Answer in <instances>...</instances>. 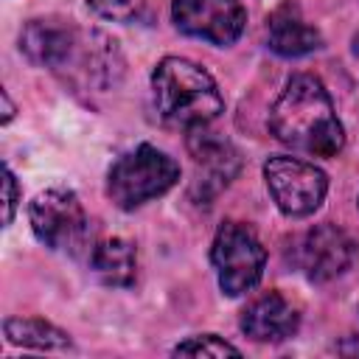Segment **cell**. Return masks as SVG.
Returning <instances> with one entry per match:
<instances>
[{"mask_svg": "<svg viewBox=\"0 0 359 359\" xmlns=\"http://www.w3.org/2000/svg\"><path fill=\"white\" fill-rule=\"evenodd\" d=\"M269 132L289 149L311 157H334L345 146L342 123L320 79L300 73L286 81L269 109Z\"/></svg>", "mask_w": 359, "mask_h": 359, "instance_id": "6da1fadb", "label": "cell"}, {"mask_svg": "<svg viewBox=\"0 0 359 359\" xmlns=\"http://www.w3.org/2000/svg\"><path fill=\"white\" fill-rule=\"evenodd\" d=\"M151 95L160 118L168 126L196 129L216 121L224 109V98L213 76L191 59L165 56L151 73Z\"/></svg>", "mask_w": 359, "mask_h": 359, "instance_id": "7a4b0ae2", "label": "cell"}, {"mask_svg": "<svg viewBox=\"0 0 359 359\" xmlns=\"http://www.w3.org/2000/svg\"><path fill=\"white\" fill-rule=\"evenodd\" d=\"M180 180V165L160 149L140 143L137 149L121 154L109 174H107V194L121 210H135L157 196H163L168 188H174Z\"/></svg>", "mask_w": 359, "mask_h": 359, "instance_id": "3957f363", "label": "cell"}, {"mask_svg": "<svg viewBox=\"0 0 359 359\" xmlns=\"http://www.w3.org/2000/svg\"><path fill=\"white\" fill-rule=\"evenodd\" d=\"M28 219L34 236L59 252L84 255L90 247V219L84 213L81 199L70 188H48L39 191L28 205Z\"/></svg>", "mask_w": 359, "mask_h": 359, "instance_id": "277c9868", "label": "cell"}, {"mask_svg": "<svg viewBox=\"0 0 359 359\" xmlns=\"http://www.w3.org/2000/svg\"><path fill=\"white\" fill-rule=\"evenodd\" d=\"M210 261L219 275V289L227 297H238L258 286L266 264V250L252 233V227L241 222H224L216 230Z\"/></svg>", "mask_w": 359, "mask_h": 359, "instance_id": "5b68a950", "label": "cell"}, {"mask_svg": "<svg viewBox=\"0 0 359 359\" xmlns=\"http://www.w3.org/2000/svg\"><path fill=\"white\" fill-rule=\"evenodd\" d=\"M264 180L280 213L292 219L311 216L328 191V180L314 163L286 154H275L264 163Z\"/></svg>", "mask_w": 359, "mask_h": 359, "instance_id": "8992f818", "label": "cell"}, {"mask_svg": "<svg viewBox=\"0 0 359 359\" xmlns=\"http://www.w3.org/2000/svg\"><path fill=\"white\" fill-rule=\"evenodd\" d=\"M289 258L309 280L323 283V280L342 275L353 264L356 244L337 224H317L306 230L300 238H294Z\"/></svg>", "mask_w": 359, "mask_h": 359, "instance_id": "52a82bcc", "label": "cell"}, {"mask_svg": "<svg viewBox=\"0 0 359 359\" xmlns=\"http://www.w3.org/2000/svg\"><path fill=\"white\" fill-rule=\"evenodd\" d=\"M171 17L182 34L219 48L233 45L247 25V11L238 0H174Z\"/></svg>", "mask_w": 359, "mask_h": 359, "instance_id": "ba28073f", "label": "cell"}, {"mask_svg": "<svg viewBox=\"0 0 359 359\" xmlns=\"http://www.w3.org/2000/svg\"><path fill=\"white\" fill-rule=\"evenodd\" d=\"M70 62L79 65L84 81L90 87H95V90H112V87H118V81L123 76L121 48L104 31H79V39H76Z\"/></svg>", "mask_w": 359, "mask_h": 359, "instance_id": "9c48e42d", "label": "cell"}, {"mask_svg": "<svg viewBox=\"0 0 359 359\" xmlns=\"http://www.w3.org/2000/svg\"><path fill=\"white\" fill-rule=\"evenodd\" d=\"M79 31L65 20H28L20 34V50L42 67H65L73 56Z\"/></svg>", "mask_w": 359, "mask_h": 359, "instance_id": "30bf717a", "label": "cell"}, {"mask_svg": "<svg viewBox=\"0 0 359 359\" xmlns=\"http://www.w3.org/2000/svg\"><path fill=\"white\" fill-rule=\"evenodd\" d=\"M297 325L300 314L280 292H266L255 297L241 314V331L255 342H280L292 337Z\"/></svg>", "mask_w": 359, "mask_h": 359, "instance_id": "8fae6325", "label": "cell"}, {"mask_svg": "<svg viewBox=\"0 0 359 359\" xmlns=\"http://www.w3.org/2000/svg\"><path fill=\"white\" fill-rule=\"evenodd\" d=\"M266 42L278 56L297 59V56L317 50L323 45V36L314 25L303 20L300 8L292 0H286L266 20Z\"/></svg>", "mask_w": 359, "mask_h": 359, "instance_id": "7c38bea8", "label": "cell"}, {"mask_svg": "<svg viewBox=\"0 0 359 359\" xmlns=\"http://www.w3.org/2000/svg\"><path fill=\"white\" fill-rule=\"evenodd\" d=\"M188 151L196 165L208 168L219 182H230V177L238 171V151L233 149V143L219 132H210L208 126L188 129Z\"/></svg>", "mask_w": 359, "mask_h": 359, "instance_id": "4fadbf2b", "label": "cell"}, {"mask_svg": "<svg viewBox=\"0 0 359 359\" xmlns=\"http://www.w3.org/2000/svg\"><path fill=\"white\" fill-rule=\"evenodd\" d=\"M90 266L107 286H132L135 283V247L126 238H107L90 252Z\"/></svg>", "mask_w": 359, "mask_h": 359, "instance_id": "5bb4252c", "label": "cell"}, {"mask_svg": "<svg viewBox=\"0 0 359 359\" xmlns=\"http://www.w3.org/2000/svg\"><path fill=\"white\" fill-rule=\"evenodd\" d=\"M3 331L8 342L36 348V351H67L70 339L62 328L45 323V320H22V317H8L3 323Z\"/></svg>", "mask_w": 359, "mask_h": 359, "instance_id": "9a60e30c", "label": "cell"}, {"mask_svg": "<svg viewBox=\"0 0 359 359\" xmlns=\"http://www.w3.org/2000/svg\"><path fill=\"white\" fill-rule=\"evenodd\" d=\"M87 6L104 17V20H112V22H140L146 20V3L143 0H87Z\"/></svg>", "mask_w": 359, "mask_h": 359, "instance_id": "2e32d148", "label": "cell"}, {"mask_svg": "<svg viewBox=\"0 0 359 359\" xmlns=\"http://www.w3.org/2000/svg\"><path fill=\"white\" fill-rule=\"evenodd\" d=\"M177 356H241V351L224 339H219L216 334H202V337H191L185 342H180L174 348Z\"/></svg>", "mask_w": 359, "mask_h": 359, "instance_id": "e0dca14e", "label": "cell"}, {"mask_svg": "<svg viewBox=\"0 0 359 359\" xmlns=\"http://www.w3.org/2000/svg\"><path fill=\"white\" fill-rule=\"evenodd\" d=\"M3 194H6L3 196V224H11L17 202H20V188H17V180L8 165H3Z\"/></svg>", "mask_w": 359, "mask_h": 359, "instance_id": "ac0fdd59", "label": "cell"}, {"mask_svg": "<svg viewBox=\"0 0 359 359\" xmlns=\"http://www.w3.org/2000/svg\"><path fill=\"white\" fill-rule=\"evenodd\" d=\"M0 98H3V123H8V121H11V115H14V104H11V98H8V93H6V90L0 93Z\"/></svg>", "mask_w": 359, "mask_h": 359, "instance_id": "d6986e66", "label": "cell"}, {"mask_svg": "<svg viewBox=\"0 0 359 359\" xmlns=\"http://www.w3.org/2000/svg\"><path fill=\"white\" fill-rule=\"evenodd\" d=\"M339 353H359V337L342 342V345H339Z\"/></svg>", "mask_w": 359, "mask_h": 359, "instance_id": "ffe728a7", "label": "cell"}]
</instances>
